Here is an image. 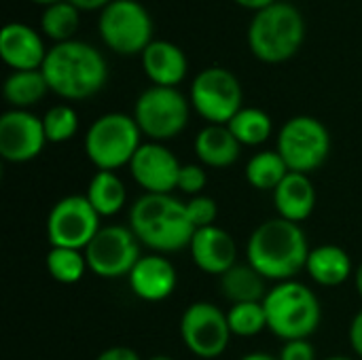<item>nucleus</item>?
<instances>
[{
	"label": "nucleus",
	"mask_w": 362,
	"mask_h": 360,
	"mask_svg": "<svg viewBox=\"0 0 362 360\" xmlns=\"http://www.w3.org/2000/svg\"><path fill=\"white\" fill-rule=\"evenodd\" d=\"M78 8L70 4L68 0H59L55 4H49L40 17L42 32L53 38L55 42H66L72 40L74 32L78 30Z\"/></svg>",
	"instance_id": "obj_28"
},
{
	"label": "nucleus",
	"mask_w": 362,
	"mask_h": 360,
	"mask_svg": "<svg viewBox=\"0 0 362 360\" xmlns=\"http://www.w3.org/2000/svg\"><path fill=\"white\" fill-rule=\"evenodd\" d=\"M263 308L267 314V329L284 342L308 339L316 333L322 318L316 293L297 280L278 282L265 295Z\"/></svg>",
	"instance_id": "obj_5"
},
{
	"label": "nucleus",
	"mask_w": 362,
	"mask_h": 360,
	"mask_svg": "<svg viewBox=\"0 0 362 360\" xmlns=\"http://www.w3.org/2000/svg\"><path fill=\"white\" fill-rule=\"evenodd\" d=\"M87 259L83 250L72 248H51L47 255V272L59 284H76L85 276Z\"/></svg>",
	"instance_id": "obj_29"
},
{
	"label": "nucleus",
	"mask_w": 362,
	"mask_h": 360,
	"mask_svg": "<svg viewBox=\"0 0 362 360\" xmlns=\"http://www.w3.org/2000/svg\"><path fill=\"white\" fill-rule=\"evenodd\" d=\"M356 291H358V295L362 297V263L358 265V269H356Z\"/></svg>",
	"instance_id": "obj_40"
},
{
	"label": "nucleus",
	"mask_w": 362,
	"mask_h": 360,
	"mask_svg": "<svg viewBox=\"0 0 362 360\" xmlns=\"http://www.w3.org/2000/svg\"><path fill=\"white\" fill-rule=\"evenodd\" d=\"M305 21L291 2H274L255 13L248 25V47L265 64L291 59L303 45Z\"/></svg>",
	"instance_id": "obj_4"
},
{
	"label": "nucleus",
	"mask_w": 362,
	"mask_h": 360,
	"mask_svg": "<svg viewBox=\"0 0 362 360\" xmlns=\"http://www.w3.org/2000/svg\"><path fill=\"white\" fill-rule=\"evenodd\" d=\"M352 259L350 255L335 244H322L310 250L305 272L320 286H339L352 276Z\"/></svg>",
	"instance_id": "obj_22"
},
{
	"label": "nucleus",
	"mask_w": 362,
	"mask_h": 360,
	"mask_svg": "<svg viewBox=\"0 0 362 360\" xmlns=\"http://www.w3.org/2000/svg\"><path fill=\"white\" fill-rule=\"evenodd\" d=\"M100 214L85 195H68L59 199L47 216V238L51 248L85 250L102 229Z\"/></svg>",
	"instance_id": "obj_12"
},
{
	"label": "nucleus",
	"mask_w": 362,
	"mask_h": 360,
	"mask_svg": "<svg viewBox=\"0 0 362 360\" xmlns=\"http://www.w3.org/2000/svg\"><path fill=\"white\" fill-rule=\"evenodd\" d=\"M47 144L42 119L30 110H6L0 117V157L8 163L36 159Z\"/></svg>",
	"instance_id": "obj_14"
},
{
	"label": "nucleus",
	"mask_w": 362,
	"mask_h": 360,
	"mask_svg": "<svg viewBox=\"0 0 362 360\" xmlns=\"http://www.w3.org/2000/svg\"><path fill=\"white\" fill-rule=\"evenodd\" d=\"M47 49L38 32L25 23H6L0 32V55L13 70H40Z\"/></svg>",
	"instance_id": "obj_18"
},
{
	"label": "nucleus",
	"mask_w": 362,
	"mask_h": 360,
	"mask_svg": "<svg viewBox=\"0 0 362 360\" xmlns=\"http://www.w3.org/2000/svg\"><path fill=\"white\" fill-rule=\"evenodd\" d=\"M195 155L208 168H229L238 161L242 144L227 125H206L195 136Z\"/></svg>",
	"instance_id": "obj_21"
},
{
	"label": "nucleus",
	"mask_w": 362,
	"mask_h": 360,
	"mask_svg": "<svg viewBox=\"0 0 362 360\" xmlns=\"http://www.w3.org/2000/svg\"><path fill=\"white\" fill-rule=\"evenodd\" d=\"M85 197L89 199V204L102 219H108V216H115L125 206L127 191H125L123 180L115 172L98 170L93 178L89 180Z\"/></svg>",
	"instance_id": "obj_25"
},
{
	"label": "nucleus",
	"mask_w": 362,
	"mask_h": 360,
	"mask_svg": "<svg viewBox=\"0 0 362 360\" xmlns=\"http://www.w3.org/2000/svg\"><path fill=\"white\" fill-rule=\"evenodd\" d=\"M191 257L193 263L210 276H223L233 265H238V246L231 233L221 229L218 225L197 229L191 240Z\"/></svg>",
	"instance_id": "obj_16"
},
{
	"label": "nucleus",
	"mask_w": 362,
	"mask_h": 360,
	"mask_svg": "<svg viewBox=\"0 0 362 360\" xmlns=\"http://www.w3.org/2000/svg\"><path fill=\"white\" fill-rule=\"evenodd\" d=\"M276 151L291 172L310 174L327 161L331 153V134L316 117L299 115L282 125Z\"/></svg>",
	"instance_id": "obj_8"
},
{
	"label": "nucleus",
	"mask_w": 362,
	"mask_h": 360,
	"mask_svg": "<svg viewBox=\"0 0 362 360\" xmlns=\"http://www.w3.org/2000/svg\"><path fill=\"white\" fill-rule=\"evenodd\" d=\"M274 204L280 219L291 223H303L316 208V189L308 174L288 172V176L274 191Z\"/></svg>",
	"instance_id": "obj_20"
},
{
	"label": "nucleus",
	"mask_w": 362,
	"mask_h": 360,
	"mask_svg": "<svg viewBox=\"0 0 362 360\" xmlns=\"http://www.w3.org/2000/svg\"><path fill=\"white\" fill-rule=\"evenodd\" d=\"M68 2L74 4L78 11H98V8L108 6L112 0H68Z\"/></svg>",
	"instance_id": "obj_37"
},
{
	"label": "nucleus",
	"mask_w": 362,
	"mask_h": 360,
	"mask_svg": "<svg viewBox=\"0 0 362 360\" xmlns=\"http://www.w3.org/2000/svg\"><path fill=\"white\" fill-rule=\"evenodd\" d=\"M132 293L142 301H163L168 299L176 289V269L170 263V259L161 255H146L140 257L132 274L127 276Z\"/></svg>",
	"instance_id": "obj_17"
},
{
	"label": "nucleus",
	"mask_w": 362,
	"mask_h": 360,
	"mask_svg": "<svg viewBox=\"0 0 362 360\" xmlns=\"http://www.w3.org/2000/svg\"><path fill=\"white\" fill-rule=\"evenodd\" d=\"M191 102L178 87L153 85L144 89L134 104V119L144 136L153 142L172 140L189 123Z\"/></svg>",
	"instance_id": "obj_7"
},
{
	"label": "nucleus",
	"mask_w": 362,
	"mask_h": 360,
	"mask_svg": "<svg viewBox=\"0 0 362 360\" xmlns=\"http://www.w3.org/2000/svg\"><path fill=\"white\" fill-rule=\"evenodd\" d=\"M146 360H174V359H170V356H165V354H157V356H151V359H146Z\"/></svg>",
	"instance_id": "obj_42"
},
{
	"label": "nucleus",
	"mask_w": 362,
	"mask_h": 360,
	"mask_svg": "<svg viewBox=\"0 0 362 360\" xmlns=\"http://www.w3.org/2000/svg\"><path fill=\"white\" fill-rule=\"evenodd\" d=\"M288 172L291 170L278 151H261L246 163V180L252 189L259 191H276Z\"/></svg>",
	"instance_id": "obj_26"
},
{
	"label": "nucleus",
	"mask_w": 362,
	"mask_h": 360,
	"mask_svg": "<svg viewBox=\"0 0 362 360\" xmlns=\"http://www.w3.org/2000/svg\"><path fill=\"white\" fill-rule=\"evenodd\" d=\"M206 182H208V176H206V172H204L202 166H197V163L182 166L180 176H178V191L195 197V195H202Z\"/></svg>",
	"instance_id": "obj_33"
},
{
	"label": "nucleus",
	"mask_w": 362,
	"mask_h": 360,
	"mask_svg": "<svg viewBox=\"0 0 362 360\" xmlns=\"http://www.w3.org/2000/svg\"><path fill=\"white\" fill-rule=\"evenodd\" d=\"M142 132L134 115L106 112L98 117L85 136V153L89 161L102 172H115L129 166L142 146Z\"/></svg>",
	"instance_id": "obj_6"
},
{
	"label": "nucleus",
	"mask_w": 362,
	"mask_h": 360,
	"mask_svg": "<svg viewBox=\"0 0 362 360\" xmlns=\"http://www.w3.org/2000/svg\"><path fill=\"white\" fill-rule=\"evenodd\" d=\"M310 244L299 223L286 219L263 221L248 238L246 259L265 280H295L308 265Z\"/></svg>",
	"instance_id": "obj_1"
},
{
	"label": "nucleus",
	"mask_w": 362,
	"mask_h": 360,
	"mask_svg": "<svg viewBox=\"0 0 362 360\" xmlns=\"http://www.w3.org/2000/svg\"><path fill=\"white\" fill-rule=\"evenodd\" d=\"M231 335L227 314L210 301L191 303L180 318L182 344L197 359H218L227 350Z\"/></svg>",
	"instance_id": "obj_13"
},
{
	"label": "nucleus",
	"mask_w": 362,
	"mask_h": 360,
	"mask_svg": "<svg viewBox=\"0 0 362 360\" xmlns=\"http://www.w3.org/2000/svg\"><path fill=\"white\" fill-rule=\"evenodd\" d=\"M348 339H350V346L356 352V356L362 359V310L352 318V323H350Z\"/></svg>",
	"instance_id": "obj_35"
},
{
	"label": "nucleus",
	"mask_w": 362,
	"mask_h": 360,
	"mask_svg": "<svg viewBox=\"0 0 362 360\" xmlns=\"http://www.w3.org/2000/svg\"><path fill=\"white\" fill-rule=\"evenodd\" d=\"M32 2H38V4H55V2H59V0H32Z\"/></svg>",
	"instance_id": "obj_41"
},
{
	"label": "nucleus",
	"mask_w": 362,
	"mask_h": 360,
	"mask_svg": "<svg viewBox=\"0 0 362 360\" xmlns=\"http://www.w3.org/2000/svg\"><path fill=\"white\" fill-rule=\"evenodd\" d=\"M47 91L49 83L42 70H13L2 85L4 100L19 110H28L32 104L40 102Z\"/></svg>",
	"instance_id": "obj_24"
},
{
	"label": "nucleus",
	"mask_w": 362,
	"mask_h": 360,
	"mask_svg": "<svg viewBox=\"0 0 362 360\" xmlns=\"http://www.w3.org/2000/svg\"><path fill=\"white\" fill-rule=\"evenodd\" d=\"M325 360H352V359H348V356H329V359H325Z\"/></svg>",
	"instance_id": "obj_43"
},
{
	"label": "nucleus",
	"mask_w": 362,
	"mask_h": 360,
	"mask_svg": "<svg viewBox=\"0 0 362 360\" xmlns=\"http://www.w3.org/2000/svg\"><path fill=\"white\" fill-rule=\"evenodd\" d=\"M240 360H278V359H276V356H272V354H267V352H252V354L242 356Z\"/></svg>",
	"instance_id": "obj_39"
},
{
	"label": "nucleus",
	"mask_w": 362,
	"mask_h": 360,
	"mask_svg": "<svg viewBox=\"0 0 362 360\" xmlns=\"http://www.w3.org/2000/svg\"><path fill=\"white\" fill-rule=\"evenodd\" d=\"M278 360H316V350L308 339L286 342L280 350Z\"/></svg>",
	"instance_id": "obj_34"
},
{
	"label": "nucleus",
	"mask_w": 362,
	"mask_h": 360,
	"mask_svg": "<svg viewBox=\"0 0 362 360\" xmlns=\"http://www.w3.org/2000/svg\"><path fill=\"white\" fill-rule=\"evenodd\" d=\"M221 291L225 299L235 303H257L263 301L267 291V280L248 263L233 265L227 274L221 276Z\"/></svg>",
	"instance_id": "obj_23"
},
{
	"label": "nucleus",
	"mask_w": 362,
	"mask_h": 360,
	"mask_svg": "<svg viewBox=\"0 0 362 360\" xmlns=\"http://www.w3.org/2000/svg\"><path fill=\"white\" fill-rule=\"evenodd\" d=\"M42 125H45L47 142L62 144V142H68L70 138H74V134L78 132V117H76L74 108H70L68 104H57L45 112Z\"/></svg>",
	"instance_id": "obj_31"
},
{
	"label": "nucleus",
	"mask_w": 362,
	"mask_h": 360,
	"mask_svg": "<svg viewBox=\"0 0 362 360\" xmlns=\"http://www.w3.org/2000/svg\"><path fill=\"white\" fill-rule=\"evenodd\" d=\"M187 212H189V219L197 229H206V227H212L216 225V216H218V206L212 197L208 195H195L187 202Z\"/></svg>",
	"instance_id": "obj_32"
},
{
	"label": "nucleus",
	"mask_w": 362,
	"mask_h": 360,
	"mask_svg": "<svg viewBox=\"0 0 362 360\" xmlns=\"http://www.w3.org/2000/svg\"><path fill=\"white\" fill-rule=\"evenodd\" d=\"M180 170L182 163L178 157L161 142H144L129 163L136 185L153 195H172V191L178 189Z\"/></svg>",
	"instance_id": "obj_15"
},
{
	"label": "nucleus",
	"mask_w": 362,
	"mask_h": 360,
	"mask_svg": "<svg viewBox=\"0 0 362 360\" xmlns=\"http://www.w3.org/2000/svg\"><path fill=\"white\" fill-rule=\"evenodd\" d=\"M235 2L242 4V6H246V8H252V11H261V8L274 4L276 0H235Z\"/></svg>",
	"instance_id": "obj_38"
},
{
	"label": "nucleus",
	"mask_w": 362,
	"mask_h": 360,
	"mask_svg": "<svg viewBox=\"0 0 362 360\" xmlns=\"http://www.w3.org/2000/svg\"><path fill=\"white\" fill-rule=\"evenodd\" d=\"M129 229L140 244L155 252H178L191 246L195 227L187 204L174 195L144 193L129 210Z\"/></svg>",
	"instance_id": "obj_3"
},
{
	"label": "nucleus",
	"mask_w": 362,
	"mask_h": 360,
	"mask_svg": "<svg viewBox=\"0 0 362 360\" xmlns=\"http://www.w3.org/2000/svg\"><path fill=\"white\" fill-rule=\"evenodd\" d=\"M142 68L153 85L176 87L187 76L189 59L178 45L170 40H153L142 51Z\"/></svg>",
	"instance_id": "obj_19"
},
{
	"label": "nucleus",
	"mask_w": 362,
	"mask_h": 360,
	"mask_svg": "<svg viewBox=\"0 0 362 360\" xmlns=\"http://www.w3.org/2000/svg\"><path fill=\"white\" fill-rule=\"evenodd\" d=\"M229 329L238 337H255L267 329V314L263 301L257 303H235L227 312Z\"/></svg>",
	"instance_id": "obj_30"
},
{
	"label": "nucleus",
	"mask_w": 362,
	"mask_h": 360,
	"mask_svg": "<svg viewBox=\"0 0 362 360\" xmlns=\"http://www.w3.org/2000/svg\"><path fill=\"white\" fill-rule=\"evenodd\" d=\"M42 74L49 89L64 100H85L95 95L108 79L104 55L89 42L66 40L49 49Z\"/></svg>",
	"instance_id": "obj_2"
},
{
	"label": "nucleus",
	"mask_w": 362,
	"mask_h": 360,
	"mask_svg": "<svg viewBox=\"0 0 362 360\" xmlns=\"http://www.w3.org/2000/svg\"><path fill=\"white\" fill-rule=\"evenodd\" d=\"M98 32L115 53L134 55L153 42V19L138 0H112L100 13Z\"/></svg>",
	"instance_id": "obj_9"
},
{
	"label": "nucleus",
	"mask_w": 362,
	"mask_h": 360,
	"mask_svg": "<svg viewBox=\"0 0 362 360\" xmlns=\"http://www.w3.org/2000/svg\"><path fill=\"white\" fill-rule=\"evenodd\" d=\"M140 242L129 227L106 225L85 248L87 267L93 276L115 280L129 276L140 261Z\"/></svg>",
	"instance_id": "obj_11"
},
{
	"label": "nucleus",
	"mask_w": 362,
	"mask_h": 360,
	"mask_svg": "<svg viewBox=\"0 0 362 360\" xmlns=\"http://www.w3.org/2000/svg\"><path fill=\"white\" fill-rule=\"evenodd\" d=\"M189 102L208 125H227L244 108L242 85L231 70L210 66L193 79Z\"/></svg>",
	"instance_id": "obj_10"
},
{
	"label": "nucleus",
	"mask_w": 362,
	"mask_h": 360,
	"mask_svg": "<svg viewBox=\"0 0 362 360\" xmlns=\"http://www.w3.org/2000/svg\"><path fill=\"white\" fill-rule=\"evenodd\" d=\"M95 360H142L138 356L136 350L132 348H125V346H115V348H108L104 350Z\"/></svg>",
	"instance_id": "obj_36"
},
{
	"label": "nucleus",
	"mask_w": 362,
	"mask_h": 360,
	"mask_svg": "<svg viewBox=\"0 0 362 360\" xmlns=\"http://www.w3.org/2000/svg\"><path fill=\"white\" fill-rule=\"evenodd\" d=\"M227 127L231 129V134L238 138V142L242 146H259L272 138L274 121L261 108H242L227 123Z\"/></svg>",
	"instance_id": "obj_27"
}]
</instances>
